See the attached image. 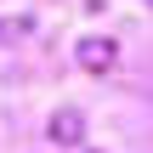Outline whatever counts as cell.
Segmentation results:
<instances>
[{"mask_svg": "<svg viewBox=\"0 0 153 153\" xmlns=\"http://www.w3.org/2000/svg\"><path fill=\"white\" fill-rule=\"evenodd\" d=\"M74 57H79V68H85V74H108V68L119 62V45H114L108 34H91V40H79V51H74Z\"/></svg>", "mask_w": 153, "mask_h": 153, "instance_id": "6da1fadb", "label": "cell"}, {"mask_svg": "<svg viewBox=\"0 0 153 153\" xmlns=\"http://www.w3.org/2000/svg\"><path fill=\"white\" fill-rule=\"evenodd\" d=\"M79 136H85V119H79V108H57V114H51V142H57V148H74Z\"/></svg>", "mask_w": 153, "mask_h": 153, "instance_id": "7a4b0ae2", "label": "cell"}]
</instances>
